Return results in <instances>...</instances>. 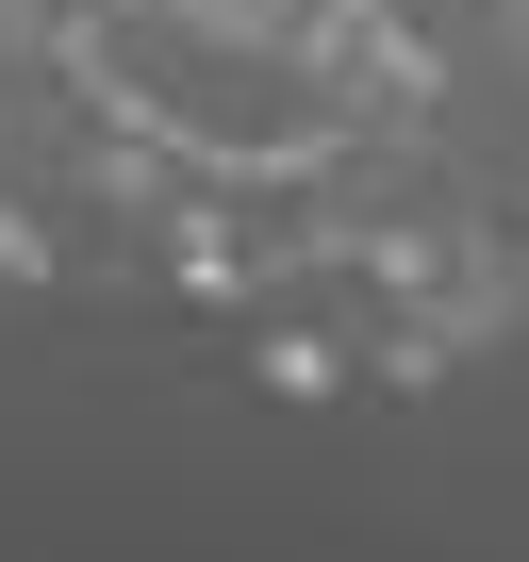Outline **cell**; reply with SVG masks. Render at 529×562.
<instances>
[{
	"label": "cell",
	"mask_w": 529,
	"mask_h": 562,
	"mask_svg": "<svg viewBox=\"0 0 529 562\" xmlns=\"http://www.w3.org/2000/svg\"><path fill=\"white\" fill-rule=\"evenodd\" d=\"M0 265H34V232H18V215H0Z\"/></svg>",
	"instance_id": "1"
}]
</instances>
